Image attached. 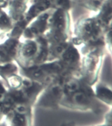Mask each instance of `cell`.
<instances>
[{"instance_id": "1", "label": "cell", "mask_w": 112, "mask_h": 126, "mask_svg": "<svg viewBox=\"0 0 112 126\" xmlns=\"http://www.w3.org/2000/svg\"><path fill=\"white\" fill-rule=\"evenodd\" d=\"M112 0L98 12L83 16L77 21L71 32V42L78 48L104 43V36L112 28Z\"/></svg>"}, {"instance_id": "2", "label": "cell", "mask_w": 112, "mask_h": 126, "mask_svg": "<svg viewBox=\"0 0 112 126\" xmlns=\"http://www.w3.org/2000/svg\"><path fill=\"white\" fill-rule=\"evenodd\" d=\"M100 104L94 94L93 86L84 81L79 76L67 79L59 107L66 109L98 113Z\"/></svg>"}, {"instance_id": "3", "label": "cell", "mask_w": 112, "mask_h": 126, "mask_svg": "<svg viewBox=\"0 0 112 126\" xmlns=\"http://www.w3.org/2000/svg\"><path fill=\"white\" fill-rule=\"evenodd\" d=\"M81 54L79 77L90 86L98 81L104 61L106 47L104 43L78 48Z\"/></svg>"}, {"instance_id": "4", "label": "cell", "mask_w": 112, "mask_h": 126, "mask_svg": "<svg viewBox=\"0 0 112 126\" xmlns=\"http://www.w3.org/2000/svg\"><path fill=\"white\" fill-rule=\"evenodd\" d=\"M20 72L33 81L44 85L45 87L58 78L69 79L66 76L62 64L59 60L25 69H20Z\"/></svg>"}, {"instance_id": "5", "label": "cell", "mask_w": 112, "mask_h": 126, "mask_svg": "<svg viewBox=\"0 0 112 126\" xmlns=\"http://www.w3.org/2000/svg\"><path fill=\"white\" fill-rule=\"evenodd\" d=\"M72 0H30L23 21L26 24L38 15L47 11L61 8L71 11Z\"/></svg>"}, {"instance_id": "6", "label": "cell", "mask_w": 112, "mask_h": 126, "mask_svg": "<svg viewBox=\"0 0 112 126\" xmlns=\"http://www.w3.org/2000/svg\"><path fill=\"white\" fill-rule=\"evenodd\" d=\"M33 106L26 103H16L5 114L7 126H32Z\"/></svg>"}, {"instance_id": "7", "label": "cell", "mask_w": 112, "mask_h": 126, "mask_svg": "<svg viewBox=\"0 0 112 126\" xmlns=\"http://www.w3.org/2000/svg\"><path fill=\"white\" fill-rule=\"evenodd\" d=\"M29 2L30 0H9L6 11L13 23L23 20Z\"/></svg>"}, {"instance_id": "8", "label": "cell", "mask_w": 112, "mask_h": 126, "mask_svg": "<svg viewBox=\"0 0 112 126\" xmlns=\"http://www.w3.org/2000/svg\"><path fill=\"white\" fill-rule=\"evenodd\" d=\"M94 85L95 88H93V89L96 99L112 108V92L111 88L102 83H96Z\"/></svg>"}, {"instance_id": "9", "label": "cell", "mask_w": 112, "mask_h": 126, "mask_svg": "<svg viewBox=\"0 0 112 126\" xmlns=\"http://www.w3.org/2000/svg\"><path fill=\"white\" fill-rule=\"evenodd\" d=\"M110 0H78V3L91 13L98 12Z\"/></svg>"}, {"instance_id": "10", "label": "cell", "mask_w": 112, "mask_h": 126, "mask_svg": "<svg viewBox=\"0 0 112 126\" xmlns=\"http://www.w3.org/2000/svg\"><path fill=\"white\" fill-rule=\"evenodd\" d=\"M14 24L7 11L0 9V36L11 31Z\"/></svg>"}, {"instance_id": "11", "label": "cell", "mask_w": 112, "mask_h": 126, "mask_svg": "<svg viewBox=\"0 0 112 126\" xmlns=\"http://www.w3.org/2000/svg\"><path fill=\"white\" fill-rule=\"evenodd\" d=\"M105 124L112 126V108H110L109 111L107 112L104 116Z\"/></svg>"}, {"instance_id": "12", "label": "cell", "mask_w": 112, "mask_h": 126, "mask_svg": "<svg viewBox=\"0 0 112 126\" xmlns=\"http://www.w3.org/2000/svg\"><path fill=\"white\" fill-rule=\"evenodd\" d=\"M9 0H0V9L6 10L8 5Z\"/></svg>"}, {"instance_id": "13", "label": "cell", "mask_w": 112, "mask_h": 126, "mask_svg": "<svg viewBox=\"0 0 112 126\" xmlns=\"http://www.w3.org/2000/svg\"><path fill=\"white\" fill-rule=\"evenodd\" d=\"M60 126H76V124L73 122H70V121H67V122H64L60 125Z\"/></svg>"}, {"instance_id": "14", "label": "cell", "mask_w": 112, "mask_h": 126, "mask_svg": "<svg viewBox=\"0 0 112 126\" xmlns=\"http://www.w3.org/2000/svg\"><path fill=\"white\" fill-rule=\"evenodd\" d=\"M4 117V112H3V109L2 102L0 101V121L2 120Z\"/></svg>"}, {"instance_id": "15", "label": "cell", "mask_w": 112, "mask_h": 126, "mask_svg": "<svg viewBox=\"0 0 112 126\" xmlns=\"http://www.w3.org/2000/svg\"><path fill=\"white\" fill-rule=\"evenodd\" d=\"M112 126L111 125H108V124H106L104 123V124H102V125H98V126Z\"/></svg>"}]
</instances>
